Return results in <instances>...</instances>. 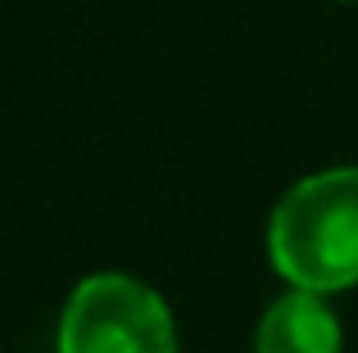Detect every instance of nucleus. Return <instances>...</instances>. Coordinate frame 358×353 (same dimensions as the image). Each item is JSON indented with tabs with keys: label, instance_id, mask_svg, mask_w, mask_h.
Wrapping results in <instances>:
<instances>
[{
	"label": "nucleus",
	"instance_id": "1",
	"mask_svg": "<svg viewBox=\"0 0 358 353\" xmlns=\"http://www.w3.org/2000/svg\"><path fill=\"white\" fill-rule=\"evenodd\" d=\"M268 258L290 290L327 299L358 285V163L299 176L272 204Z\"/></svg>",
	"mask_w": 358,
	"mask_h": 353
},
{
	"label": "nucleus",
	"instance_id": "2",
	"mask_svg": "<svg viewBox=\"0 0 358 353\" xmlns=\"http://www.w3.org/2000/svg\"><path fill=\"white\" fill-rule=\"evenodd\" d=\"M59 353H177L173 308L127 272H91L73 285L55 331Z\"/></svg>",
	"mask_w": 358,
	"mask_h": 353
},
{
	"label": "nucleus",
	"instance_id": "3",
	"mask_svg": "<svg viewBox=\"0 0 358 353\" xmlns=\"http://www.w3.org/2000/svg\"><path fill=\"white\" fill-rule=\"evenodd\" d=\"M254 353H345V331L322 294L286 290L254 326Z\"/></svg>",
	"mask_w": 358,
	"mask_h": 353
}]
</instances>
